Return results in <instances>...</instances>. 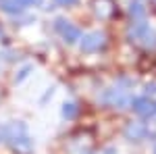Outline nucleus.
I'll use <instances>...</instances> for the list:
<instances>
[{
    "instance_id": "1",
    "label": "nucleus",
    "mask_w": 156,
    "mask_h": 154,
    "mask_svg": "<svg viewBox=\"0 0 156 154\" xmlns=\"http://www.w3.org/2000/svg\"><path fill=\"white\" fill-rule=\"evenodd\" d=\"M2 133H4L6 142L11 144V146L15 148V150H17V152H29V150H31V140H29L27 127H25L21 121L4 125Z\"/></svg>"
},
{
    "instance_id": "2",
    "label": "nucleus",
    "mask_w": 156,
    "mask_h": 154,
    "mask_svg": "<svg viewBox=\"0 0 156 154\" xmlns=\"http://www.w3.org/2000/svg\"><path fill=\"white\" fill-rule=\"evenodd\" d=\"M104 44H106V36H104L102 31H90V34H85V36L81 38L79 48H81V52L90 54V52H98Z\"/></svg>"
},
{
    "instance_id": "3",
    "label": "nucleus",
    "mask_w": 156,
    "mask_h": 154,
    "mask_svg": "<svg viewBox=\"0 0 156 154\" xmlns=\"http://www.w3.org/2000/svg\"><path fill=\"white\" fill-rule=\"evenodd\" d=\"M127 36H129V42H135V44H150V40H152V29H150V25L144 23V21H135V23L129 27Z\"/></svg>"
},
{
    "instance_id": "4",
    "label": "nucleus",
    "mask_w": 156,
    "mask_h": 154,
    "mask_svg": "<svg viewBox=\"0 0 156 154\" xmlns=\"http://www.w3.org/2000/svg\"><path fill=\"white\" fill-rule=\"evenodd\" d=\"M56 29H58L60 38H62L67 44H75V42L81 40V29H79L77 25L65 21V19H56Z\"/></svg>"
},
{
    "instance_id": "5",
    "label": "nucleus",
    "mask_w": 156,
    "mask_h": 154,
    "mask_svg": "<svg viewBox=\"0 0 156 154\" xmlns=\"http://www.w3.org/2000/svg\"><path fill=\"white\" fill-rule=\"evenodd\" d=\"M100 100L106 104V106H112V108H125L129 104V98L123 90H106L104 94L100 96Z\"/></svg>"
},
{
    "instance_id": "6",
    "label": "nucleus",
    "mask_w": 156,
    "mask_h": 154,
    "mask_svg": "<svg viewBox=\"0 0 156 154\" xmlns=\"http://www.w3.org/2000/svg\"><path fill=\"white\" fill-rule=\"evenodd\" d=\"M131 108H133V113H137L140 117H150V115L156 113V104L150 100V98H146V96L133 98L131 100Z\"/></svg>"
},
{
    "instance_id": "7",
    "label": "nucleus",
    "mask_w": 156,
    "mask_h": 154,
    "mask_svg": "<svg viewBox=\"0 0 156 154\" xmlns=\"http://www.w3.org/2000/svg\"><path fill=\"white\" fill-rule=\"evenodd\" d=\"M125 138L127 140H131V142H140V140H144L148 129H146L144 123H140V121H131V123H127V127H125Z\"/></svg>"
},
{
    "instance_id": "8",
    "label": "nucleus",
    "mask_w": 156,
    "mask_h": 154,
    "mask_svg": "<svg viewBox=\"0 0 156 154\" xmlns=\"http://www.w3.org/2000/svg\"><path fill=\"white\" fill-rule=\"evenodd\" d=\"M94 11L100 19H108L115 15V2L112 0H94Z\"/></svg>"
},
{
    "instance_id": "9",
    "label": "nucleus",
    "mask_w": 156,
    "mask_h": 154,
    "mask_svg": "<svg viewBox=\"0 0 156 154\" xmlns=\"http://www.w3.org/2000/svg\"><path fill=\"white\" fill-rule=\"evenodd\" d=\"M0 11L9 13V15H17V13L23 11V6L17 0H0Z\"/></svg>"
},
{
    "instance_id": "10",
    "label": "nucleus",
    "mask_w": 156,
    "mask_h": 154,
    "mask_svg": "<svg viewBox=\"0 0 156 154\" xmlns=\"http://www.w3.org/2000/svg\"><path fill=\"white\" fill-rule=\"evenodd\" d=\"M77 113H79V106H77L75 102H65V104H62V117L65 119H75Z\"/></svg>"
},
{
    "instance_id": "11",
    "label": "nucleus",
    "mask_w": 156,
    "mask_h": 154,
    "mask_svg": "<svg viewBox=\"0 0 156 154\" xmlns=\"http://www.w3.org/2000/svg\"><path fill=\"white\" fill-rule=\"evenodd\" d=\"M131 15H135V17H142V15H144V9H142L140 2H133L131 4Z\"/></svg>"
},
{
    "instance_id": "12",
    "label": "nucleus",
    "mask_w": 156,
    "mask_h": 154,
    "mask_svg": "<svg viewBox=\"0 0 156 154\" xmlns=\"http://www.w3.org/2000/svg\"><path fill=\"white\" fill-rule=\"evenodd\" d=\"M58 4H62V6H69V4H73V2H77V0H56Z\"/></svg>"
},
{
    "instance_id": "13",
    "label": "nucleus",
    "mask_w": 156,
    "mask_h": 154,
    "mask_svg": "<svg viewBox=\"0 0 156 154\" xmlns=\"http://www.w3.org/2000/svg\"><path fill=\"white\" fill-rule=\"evenodd\" d=\"M17 2H19V4H21V6H27V4H31V2H34V0H17Z\"/></svg>"
},
{
    "instance_id": "14",
    "label": "nucleus",
    "mask_w": 156,
    "mask_h": 154,
    "mask_svg": "<svg viewBox=\"0 0 156 154\" xmlns=\"http://www.w3.org/2000/svg\"><path fill=\"white\" fill-rule=\"evenodd\" d=\"M148 92H156V83L154 85H148Z\"/></svg>"
},
{
    "instance_id": "15",
    "label": "nucleus",
    "mask_w": 156,
    "mask_h": 154,
    "mask_svg": "<svg viewBox=\"0 0 156 154\" xmlns=\"http://www.w3.org/2000/svg\"><path fill=\"white\" fill-rule=\"evenodd\" d=\"M154 154H156V150H154Z\"/></svg>"
},
{
    "instance_id": "16",
    "label": "nucleus",
    "mask_w": 156,
    "mask_h": 154,
    "mask_svg": "<svg viewBox=\"0 0 156 154\" xmlns=\"http://www.w3.org/2000/svg\"><path fill=\"white\" fill-rule=\"evenodd\" d=\"M154 2H156V0H154Z\"/></svg>"
}]
</instances>
